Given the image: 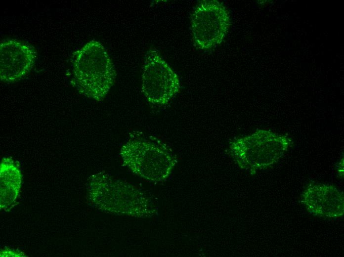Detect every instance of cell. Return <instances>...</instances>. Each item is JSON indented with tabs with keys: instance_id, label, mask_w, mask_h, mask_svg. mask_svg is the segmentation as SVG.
Returning <instances> with one entry per match:
<instances>
[{
	"instance_id": "cell-2",
	"label": "cell",
	"mask_w": 344,
	"mask_h": 257,
	"mask_svg": "<svg viewBox=\"0 0 344 257\" xmlns=\"http://www.w3.org/2000/svg\"><path fill=\"white\" fill-rule=\"evenodd\" d=\"M71 83L79 93L97 101L102 100L116 77L113 63L106 48L91 41L74 52L71 58Z\"/></svg>"
},
{
	"instance_id": "cell-5",
	"label": "cell",
	"mask_w": 344,
	"mask_h": 257,
	"mask_svg": "<svg viewBox=\"0 0 344 257\" xmlns=\"http://www.w3.org/2000/svg\"><path fill=\"white\" fill-rule=\"evenodd\" d=\"M190 24L195 45L208 51L222 42L230 26V16L226 7L219 1L202 0L192 11Z\"/></svg>"
},
{
	"instance_id": "cell-11",
	"label": "cell",
	"mask_w": 344,
	"mask_h": 257,
	"mask_svg": "<svg viewBox=\"0 0 344 257\" xmlns=\"http://www.w3.org/2000/svg\"><path fill=\"white\" fill-rule=\"evenodd\" d=\"M337 175L339 178H342L344 176V158L338 163V166L336 167Z\"/></svg>"
},
{
	"instance_id": "cell-10",
	"label": "cell",
	"mask_w": 344,
	"mask_h": 257,
	"mask_svg": "<svg viewBox=\"0 0 344 257\" xmlns=\"http://www.w3.org/2000/svg\"><path fill=\"white\" fill-rule=\"evenodd\" d=\"M24 254L18 250L10 249H2L0 251V257H25Z\"/></svg>"
},
{
	"instance_id": "cell-4",
	"label": "cell",
	"mask_w": 344,
	"mask_h": 257,
	"mask_svg": "<svg viewBox=\"0 0 344 257\" xmlns=\"http://www.w3.org/2000/svg\"><path fill=\"white\" fill-rule=\"evenodd\" d=\"M120 155L131 171L154 182L166 180L177 163L168 146L151 137L129 139L121 147Z\"/></svg>"
},
{
	"instance_id": "cell-9",
	"label": "cell",
	"mask_w": 344,
	"mask_h": 257,
	"mask_svg": "<svg viewBox=\"0 0 344 257\" xmlns=\"http://www.w3.org/2000/svg\"><path fill=\"white\" fill-rule=\"evenodd\" d=\"M22 174L18 163L3 158L0 165V207L9 210L13 206L20 190Z\"/></svg>"
},
{
	"instance_id": "cell-1",
	"label": "cell",
	"mask_w": 344,
	"mask_h": 257,
	"mask_svg": "<svg viewBox=\"0 0 344 257\" xmlns=\"http://www.w3.org/2000/svg\"><path fill=\"white\" fill-rule=\"evenodd\" d=\"M86 186L90 204L105 213L147 218L157 212L154 199L148 193L107 173L91 175Z\"/></svg>"
},
{
	"instance_id": "cell-7",
	"label": "cell",
	"mask_w": 344,
	"mask_h": 257,
	"mask_svg": "<svg viewBox=\"0 0 344 257\" xmlns=\"http://www.w3.org/2000/svg\"><path fill=\"white\" fill-rule=\"evenodd\" d=\"M36 52L29 44L17 40L6 39L0 43V79L11 83L25 77L32 69Z\"/></svg>"
},
{
	"instance_id": "cell-6",
	"label": "cell",
	"mask_w": 344,
	"mask_h": 257,
	"mask_svg": "<svg viewBox=\"0 0 344 257\" xmlns=\"http://www.w3.org/2000/svg\"><path fill=\"white\" fill-rule=\"evenodd\" d=\"M141 81L143 94L154 105L168 103L180 89L178 76L153 48L145 54Z\"/></svg>"
},
{
	"instance_id": "cell-3",
	"label": "cell",
	"mask_w": 344,
	"mask_h": 257,
	"mask_svg": "<svg viewBox=\"0 0 344 257\" xmlns=\"http://www.w3.org/2000/svg\"><path fill=\"white\" fill-rule=\"evenodd\" d=\"M292 144L287 135L258 129L231 142L228 153L240 168L253 174L276 164Z\"/></svg>"
},
{
	"instance_id": "cell-8",
	"label": "cell",
	"mask_w": 344,
	"mask_h": 257,
	"mask_svg": "<svg viewBox=\"0 0 344 257\" xmlns=\"http://www.w3.org/2000/svg\"><path fill=\"white\" fill-rule=\"evenodd\" d=\"M301 201L315 216L336 219L344 215L343 192L333 185L310 183L303 190Z\"/></svg>"
}]
</instances>
